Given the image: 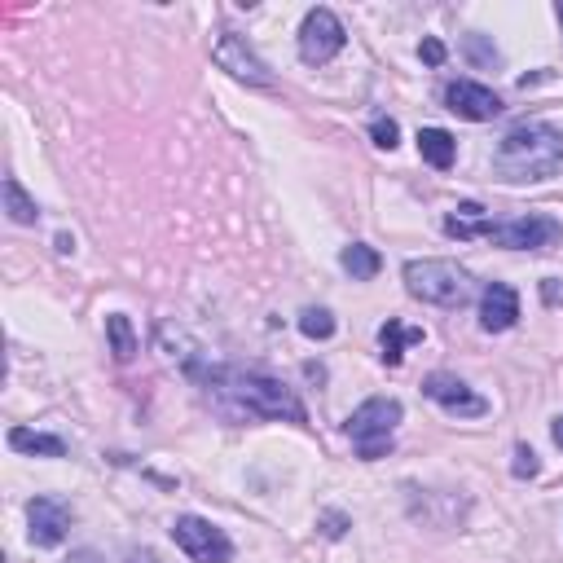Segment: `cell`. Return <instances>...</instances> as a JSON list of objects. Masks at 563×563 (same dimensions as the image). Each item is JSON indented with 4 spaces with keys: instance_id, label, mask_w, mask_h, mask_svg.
Listing matches in <instances>:
<instances>
[{
    "instance_id": "1",
    "label": "cell",
    "mask_w": 563,
    "mask_h": 563,
    "mask_svg": "<svg viewBox=\"0 0 563 563\" xmlns=\"http://www.w3.org/2000/svg\"><path fill=\"white\" fill-rule=\"evenodd\" d=\"M563 168V132L533 119V124H515L493 150V172L506 185H537L559 176Z\"/></svg>"
},
{
    "instance_id": "2",
    "label": "cell",
    "mask_w": 563,
    "mask_h": 563,
    "mask_svg": "<svg viewBox=\"0 0 563 563\" xmlns=\"http://www.w3.org/2000/svg\"><path fill=\"white\" fill-rule=\"evenodd\" d=\"M207 383H212V392H216L234 414L308 423L300 396L286 388L282 379H273V374H260V370H212V374H207Z\"/></svg>"
},
{
    "instance_id": "3",
    "label": "cell",
    "mask_w": 563,
    "mask_h": 563,
    "mask_svg": "<svg viewBox=\"0 0 563 563\" xmlns=\"http://www.w3.org/2000/svg\"><path fill=\"white\" fill-rule=\"evenodd\" d=\"M405 291L436 308H462L476 295V278L458 260H410L405 264Z\"/></svg>"
},
{
    "instance_id": "4",
    "label": "cell",
    "mask_w": 563,
    "mask_h": 563,
    "mask_svg": "<svg viewBox=\"0 0 563 563\" xmlns=\"http://www.w3.org/2000/svg\"><path fill=\"white\" fill-rule=\"evenodd\" d=\"M462 238H489L506 251H546L563 242V225L550 216H511V220H467Z\"/></svg>"
},
{
    "instance_id": "5",
    "label": "cell",
    "mask_w": 563,
    "mask_h": 563,
    "mask_svg": "<svg viewBox=\"0 0 563 563\" xmlns=\"http://www.w3.org/2000/svg\"><path fill=\"white\" fill-rule=\"evenodd\" d=\"M172 542L194 563H229L234 559V542L225 537V528H216L212 520H203V515H176Z\"/></svg>"
},
{
    "instance_id": "6",
    "label": "cell",
    "mask_w": 563,
    "mask_h": 563,
    "mask_svg": "<svg viewBox=\"0 0 563 563\" xmlns=\"http://www.w3.org/2000/svg\"><path fill=\"white\" fill-rule=\"evenodd\" d=\"M212 62L220 66V71L234 75V80L251 84V88L273 84V71L264 66V58L247 44V36H238V31H220V40L212 44Z\"/></svg>"
},
{
    "instance_id": "7",
    "label": "cell",
    "mask_w": 563,
    "mask_h": 563,
    "mask_svg": "<svg viewBox=\"0 0 563 563\" xmlns=\"http://www.w3.org/2000/svg\"><path fill=\"white\" fill-rule=\"evenodd\" d=\"M344 22L335 18V9L317 5L304 14V27H300V58L308 66H326L330 58H335L339 49H344Z\"/></svg>"
},
{
    "instance_id": "8",
    "label": "cell",
    "mask_w": 563,
    "mask_h": 563,
    "mask_svg": "<svg viewBox=\"0 0 563 563\" xmlns=\"http://www.w3.org/2000/svg\"><path fill=\"white\" fill-rule=\"evenodd\" d=\"M405 418L396 396H370L366 405H357L352 418L344 423V432L352 436V445H374V440H392L396 423Z\"/></svg>"
},
{
    "instance_id": "9",
    "label": "cell",
    "mask_w": 563,
    "mask_h": 563,
    "mask_svg": "<svg viewBox=\"0 0 563 563\" xmlns=\"http://www.w3.org/2000/svg\"><path fill=\"white\" fill-rule=\"evenodd\" d=\"M423 396H427V401H436L440 410L454 414V418H480V414H489V401H484L480 392H471L467 383L458 379V374H445V370L427 374V379H423Z\"/></svg>"
},
{
    "instance_id": "10",
    "label": "cell",
    "mask_w": 563,
    "mask_h": 563,
    "mask_svg": "<svg viewBox=\"0 0 563 563\" xmlns=\"http://www.w3.org/2000/svg\"><path fill=\"white\" fill-rule=\"evenodd\" d=\"M66 528H71V506L62 498H31L27 502V537L31 546L53 550L66 542Z\"/></svg>"
},
{
    "instance_id": "11",
    "label": "cell",
    "mask_w": 563,
    "mask_h": 563,
    "mask_svg": "<svg viewBox=\"0 0 563 563\" xmlns=\"http://www.w3.org/2000/svg\"><path fill=\"white\" fill-rule=\"evenodd\" d=\"M445 106L454 110L458 119H471V124H484V119L502 115V97L493 88H484L476 80H458L445 88Z\"/></svg>"
},
{
    "instance_id": "12",
    "label": "cell",
    "mask_w": 563,
    "mask_h": 563,
    "mask_svg": "<svg viewBox=\"0 0 563 563\" xmlns=\"http://www.w3.org/2000/svg\"><path fill=\"white\" fill-rule=\"evenodd\" d=\"M515 322H520V295L506 282H489L480 295V326L489 330V335H502V330H511Z\"/></svg>"
},
{
    "instance_id": "13",
    "label": "cell",
    "mask_w": 563,
    "mask_h": 563,
    "mask_svg": "<svg viewBox=\"0 0 563 563\" xmlns=\"http://www.w3.org/2000/svg\"><path fill=\"white\" fill-rule=\"evenodd\" d=\"M9 449L31 454V458H66V445H62L58 436L31 432V427H14V432H9Z\"/></svg>"
},
{
    "instance_id": "14",
    "label": "cell",
    "mask_w": 563,
    "mask_h": 563,
    "mask_svg": "<svg viewBox=\"0 0 563 563\" xmlns=\"http://www.w3.org/2000/svg\"><path fill=\"white\" fill-rule=\"evenodd\" d=\"M339 264H344V273L352 282H370L374 273L383 269V260H379V251L366 247V242H348L344 251H339Z\"/></svg>"
},
{
    "instance_id": "15",
    "label": "cell",
    "mask_w": 563,
    "mask_h": 563,
    "mask_svg": "<svg viewBox=\"0 0 563 563\" xmlns=\"http://www.w3.org/2000/svg\"><path fill=\"white\" fill-rule=\"evenodd\" d=\"M418 154H423L432 168H454V154H458V146H454V137H449L445 128H423L418 132Z\"/></svg>"
},
{
    "instance_id": "16",
    "label": "cell",
    "mask_w": 563,
    "mask_h": 563,
    "mask_svg": "<svg viewBox=\"0 0 563 563\" xmlns=\"http://www.w3.org/2000/svg\"><path fill=\"white\" fill-rule=\"evenodd\" d=\"M379 344H383V361H388V366H401L405 344H423V330H405L396 317H388V322L379 326Z\"/></svg>"
},
{
    "instance_id": "17",
    "label": "cell",
    "mask_w": 563,
    "mask_h": 563,
    "mask_svg": "<svg viewBox=\"0 0 563 563\" xmlns=\"http://www.w3.org/2000/svg\"><path fill=\"white\" fill-rule=\"evenodd\" d=\"M106 339H110V352H115L119 366H128V361L137 357V330H132V322L124 313H110L106 317Z\"/></svg>"
},
{
    "instance_id": "18",
    "label": "cell",
    "mask_w": 563,
    "mask_h": 563,
    "mask_svg": "<svg viewBox=\"0 0 563 563\" xmlns=\"http://www.w3.org/2000/svg\"><path fill=\"white\" fill-rule=\"evenodd\" d=\"M5 212H9L14 225H36V220H40L36 198H27V190H22L14 176H5Z\"/></svg>"
},
{
    "instance_id": "19",
    "label": "cell",
    "mask_w": 563,
    "mask_h": 563,
    "mask_svg": "<svg viewBox=\"0 0 563 563\" xmlns=\"http://www.w3.org/2000/svg\"><path fill=\"white\" fill-rule=\"evenodd\" d=\"M300 330L308 339H330V335H335V313H330V308H304V313H300Z\"/></svg>"
},
{
    "instance_id": "20",
    "label": "cell",
    "mask_w": 563,
    "mask_h": 563,
    "mask_svg": "<svg viewBox=\"0 0 563 563\" xmlns=\"http://www.w3.org/2000/svg\"><path fill=\"white\" fill-rule=\"evenodd\" d=\"M370 137H374V146H379V150H396V146H401V128H396V119H388V115L374 119Z\"/></svg>"
},
{
    "instance_id": "21",
    "label": "cell",
    "mask_w": 563,
    "mask_h": 563,
    "mask_svg": "<svg viewBox=\"0 0 563 563\" xmlns=\"http://www.w3.org/2000/svg\"><path fill=\"white\" fill-rule=\"evenodd\" d=\"M537 471H542V462H537V454L528 445H515V462H511V476L515 480H533Z\"/></svg>"
},
{
    "instance_id": "22",
    "label": "cell",
    "mask_w": 563,
    "mask_h": 563,
    "mask_svg": "<svg viewBox=\"0 0 563 563\" xmlns=\"http://www.w3.org/2000/svg\"><path fill=\"white\" fill-rule=\"evenodd\" d=\"M467 58L476 66H498V49L484 44V36H467Z\"/></svg>"
},
{
    "instance_id": "23",
    "label": "cell",
    "mask_w": 563,
    "mask_h": 563,
    "mask_svg": "<svg viewBox=\"0 0 563 563\" xmlns=\"http://www.w3.org/2000/svg\"><path fill=\"white\" fill-rule=\"evenodd\" d=\"M418 58H423L427 66H440V62H445V44H440L436 36H427L423 44H418Z\"/></svg>"
},
{
    "instance_id": "24",
    "label": "cell",
    "mask_w": 563,
    "mask_h": 563,
    "mask_svg": "<svg viewBox=\"0 0 563 563\" xmlns=\"http://www.w3.org/2000/svg\"><path fill=\"white\" fill-rule=\"evenodd\" d=\"M344 528H348V515H339V511H326L322 515V533L326 537H344Z\"/></svg>"
},
{
    "instance_id": "25",
    "label": "cell",
    "mask_w": 563,
    "mask_h": 563,
    "mask_svg": "<svg viewBox=\"0 0 563 563\" xmlns=\"http://www.w3.org/2000/svg\"><path fill=\"white\" fill-rule=\"evenodd\" d=\"M542 300H546L550 308H563V282H559V278H546V282H542Z\"/></svg>"
},
{
    "instance_id": "26",
    "label": "cell",
    "mask_w": 563,
    "mask_h": 563,
    "mask_svg": "<svg viewBox=\"0 0 563 563\" xmlns=\"http://www.w3.org/2000/svg\"><path fill=\"white\" fill-rule=\"evenodd\" d=\"M71 563H106V559L97 555V550H75V555H71Z\"/></svg>"
},
{
    "instance_id": "27",
    "label": "cell",
    "mask_w": 563,
    "mask_h": 563,
    "mask_svg": "<svg viewBox=\"0 0 563 563\" xmlns=\"http://www.w3.org/2000/svg\"><path fill=\"white\" fill-rule=\"evenodd\" d=\"M58 251H62V256H71V251H75V238H71V234H58Z\"/></svg>"
},
{
    "instance_id": "28",
    "label": "cell",
    "mask_w": 563,
    "mask_h": 563,
    "mask_svg": "<svg viewBox=\"0 0 563 563\" xmlns=\"http://www.w3.org/2000/svg\"><path fill=\"white\" fill-rule=\"evenodd\" d=\"M550 436H555V445H559V449H563V414H559V418H555V427H550Z\"/></svg>"
},
{
    "instance_id": "29",
    "label": "cell",
    "mask_w": 563,
    "mask_h": 563,
    "mask_svg": "<svg viewBox=\"0 0 563 563\" xmlns=\"http://www.w3.org/2000/svg\"><path fill=\"white\" fill-rule=\"evenodd\" d=\"M555 14H559V22H563V0H559V5H555Z\"/></svg>"
}]
</instances>
